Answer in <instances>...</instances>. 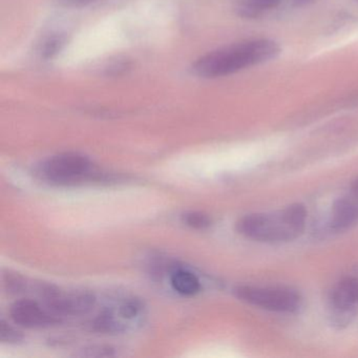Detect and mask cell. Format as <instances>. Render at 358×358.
I'll return each instance as SVG.
<instances>
[{
    "instance_id": "obj_1",
    "label": "cell",
    "mask_w": 358,
    "mask_h": 358,
    "mask_svg": "<svg viewBox=\"0 0 358 358\" xmlns=\"http://www.w3.org/2000/svg\"><path fill=\"white\" fill-rule=\"evenodd\" d=\"M280 51V45L272 39H250L206 54L196 60L192 69L201 78H221L267 64L278 58Z\"/></svg>"
},
{
    "instance_id": "obj_2",
    "label": "cell",
    "mask_w": 358,
    "mask_h": 358,
    "mask_svg": "<svg viewBox=\"0 0 358 358\" xmlns=\"http://www.w3.org/2000/svg\"><path fill=\"white\" fill-rule=\"evenodd\" d=\"M306 220V207L296 203L275 213L245 215L236 223V230L257 242H290L303 234Z\"/></svg>"
},
{
    "instance_id": "obj_3",
    "label": "cell",
    "mask_w": 358,
    "mask_h": 358,
    "mask_svg": "<svg viewBox=\"0 0 358 358\" xmlns=\"http://www.w3.org/2000/svg\"><path fill=\"white\" fill-rule=\"evenodd\" d=\"M43 180L57 186H75L95 180L96 173L91 161L77 152H64L48 159L39 171Z\"/></svg>"
},
{
    "instance_id": "obj_4",
    "label": "cell",
    "mask_w": 358,
    "mask_h": 358,
    "mask_svg": "<svg viewBox=\"0 0 358 358\" xmlns=\"http://www.w3.org/2000/svg\"><path fill=\"white\" fill-rule=\"evenodd\" d=\"M234 295L249 305L274 312H296L301 306L299 292L285 287L238 286Z\"/></svg>"
},
{
    "instance_id": "obj_5",
    "label": "cell",
    "mask_w": 358,
    "mask_h": 358,
    "mask_svg": "<svg viewBox=\"0 0 358 358\" xmlns=\"http://www.w3.org/2000/svg\"><path fill=\"white\" fill-rule=\"evenodd\" d=\"M50 311L56 315H79L87 313L95 303V296L89 292L62 293L54 286L41 288Z\"/></svg>"
},
{
    "instance_id": "obj_6",
    "label": "cell",
    "mask_w": 358,
    "mask_h": 358,
    "mask_svg": "<svg viewBox=\"0 0 358 358\" xmlns=\"http://www.w3.org/2000/svg\"><path fill=\"white\" fill-rule=\"evenodd\" d=\"M12 320L26 328H47L60 322L56 314L43 309L37 301L32 299H20L12 305L10 310Z\"/></svg>"
},
{
    "instance_id": "obj_7",
    "label": "cell",
    "mask_w": 358,
    "mask_h": 358,
    "mask_svg": "<svg viewBox=\"0 0 358 358\" xmlns=\"http://www.w3.org/2000/svg\"><path fill=\"white\" fill-rule=\"evenodd\" d=\"M358 222V202L348 196L335 201L331 210L330 224L333 231L341 232L350 229Z\"/></svg>"
},
{
    "instance_id": "obj_8",
    "label": "cell",
    "mask_w": 358,
    "mask_h": 358,
    "mask_svg": "<svg viewBox=\"0 0 358 358\" xmlns=\"http://www.w3.org/2000/svg\"><path fill=\"white\" fill-rule=\"evenodd\" d=\"M331 306L336 312L350 313L358 305V278H343L333 289Z\"/></svg>"
},
{
    "instance_id": "obj_9",
    "label": "cell",
    "mask_w": 358,
    "mask_h": 358,
    "mask_svg": "<svg viewBox=\"0 0 358 358\" xmlns=\"http://www.w3.org/2000/svg\"><path fill=\"white\" fill-rule=\"evenodd\" d=\"M280 3V0H242L238 3L236 11L241 17L255 20L276 9Z\"/></svg>"
},
{
    "instance_id": "obj_10",
    "label": "cell",
    "mask_w": 358,
    "mask_h": 358,
    "mask_svg": "<svg viewBox=\"0 0 358 358\" xmlns=\"http://www.w3.org/2000/svg\"><path fill=\"white\" fill-rule=\"evenodd\" d=\"M171 282L175 291L182 295H194L201 290L200 280L187 270H176L171 274Z\"/></svg>"
},
{
    "instance_id": "obj_11",
    "label": "cell",
    "mask_w": 358,
    "mask_h": 358,
    "mask_svg": "<svg viewBox=\"0 0 358 358\" xmlns=\"http://www.w3.org/2000/svg\"><path fill=\"white\" fill-rule=\"evenodd\" d=\"M182 219L185 225L192 229L204 230L210 227L211 225L210 217L200 211H189V213H184Z\"/></svg>"
},
{
    "instance_id": "obj_12",
    "label": "cell",
    "mask_w": 358,
    "mask_h": 358,
    "mask_svg": "<svg viewBox=\"0 0 358 358\" xmlns=\"http://www.w3.org/2000/svg\"><path fill=\"white\" fill-rule=\"evenodd\" d=\"M94 328L99 332L117 333L123 331V324L117 322L110 313L101 314L94 322Z\"/></svg>"
},
{
    "instance_id": "obj_13",
    "label": "cell",
    "mask_w": 358,
    "mask_h": 358,
    "mask_svg": "<svg viewBox=\"0 0 358 358\" xmlns=\"http://www.w3.org/2000/svg\"><path fill=\"white\" fill-rule=\"evenodd\" d=\"M24 339L22 332L10 326L5 320L0 322V341L7 343H17Z\"/></svg>"
},
{
    "instance_id": "obj_14",
    "label": "cell",
    "mask_w": 358,
    "mask_h": 358,
    "mask_svg": "<svg viewBox=\"0 0 358 358\" xmlns=\"http://www.w3.org/2000/svg\"><path fill=\"white\" fill-rule=\"evenodd\" d=\"M64 45V39L62 37H53L50 38L49 41L45 43V47H43V54L45 57L50 58L57 53L59 51L62 45Z\"/></svg>"
},
{
    "instance_id": "obj_15",
    "label": "cell",
    "mask_w": 358,
    "mask_h": 358,
    "mask_svg": "<svg viewBox=\"0 0 358 358\" xmlns=\"http://www.w3.org/2000/svg\"><path fill=\"white\" fill-rule=\"evenodd\" d=\"M85 356H89V357H103V356H112L113 350L110 348L104 347H93L91 349L85 350V353H83Z\"/></svg>"
},
{
    "instance_id": "obj_16",
    "label": "cell",
    "mask_w": 358,
    "mask_h": 358,
    "mask_svg": "<svg viewBox=\"0 0 358 358\" xmlns=\"http://www.w3.org/2000/svg\"><path fill=\"white\" fill-rule=\"evenodd\" d=\"M138 310H139V307H138L137 303H134V301H129V303H125L124 305L121 306L120 313L123 317L131 318L137 315Z\"/></svg>"
},
{
    "instance_id": "obj_17",
    "label": "cell",
    "mask_w": 358,
    "mask_h": 358,
    "mask_svg": "<svg viewBox=\"0 0 358 358\" xmlns=\"http://www.w3.org/2000/svg\"><path fill=\"white\" fill-rule=\"evenodd\" d=\"M60 3L64 7L80 8L94 3L96 0H59Z\"/></svg>"
},
{
    "instance_id": "obj_18",
    "label": "cell",
    "mask_w": 358,
    "mask_h": 358,
    "mask_svg": "<svg viewBox=\"0 0 358 358\" xmlns=\"http://www.w3.org/2000/svg\"><path fill=\"white\" fill-rule=\"evenodd\" d=\"M356 201L358 202V178L354 180L353 183L351 184V188H350V194Z\"/></svg>"
},
{
    "instance_id": "obj_19",
    "label": "cell",
    "mask_w": 358,
    "mask_h": 358,
    "mask_svg": "<svg viewBox=\"0 0 358 358\" xmlns=\"http://www.w3.org/2000/svg\"><path fill=\"white\" fill-rule=\"evenodd\" d=\"M312 1H313V0H293V3H294V5L297 6V7H303V6L309 5Z\"/></svg>"
}]
</instances>
